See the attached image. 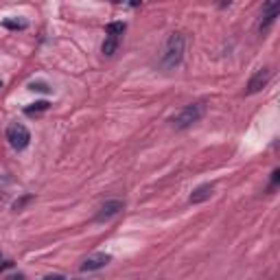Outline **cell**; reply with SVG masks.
Listing matches in <instances>:
<instances>
[{
	"instance_id": "1",
	"label": "cell",
	"mask_w": 280,
	"mask_h": 280,
	"mask_svg": "<svg viewBox=\"0 0 280 280\" xmlns=\"http://www.w3.org/2000/svg\"><path fill=\"white\" fill-rule=\"evenodd\" d=\"M184 57V35L182 33H173L169 38L162 53V68H175Z\"/></svg>"
},
{
	"instance_id": "4",
	"label": "cell",
	"mask_w": 280,
	"mask_h": 280,
	"mask_svg": "<svg viewBox=\"0 0 280 280\" xmlns=\"http://www.w3.org/2000/svg\"><path fill=\"white\" fill-rule=\"evenodd\" d=\"M271 79V68H260V70H256V73L252 75V79L247 81V86H245V94H256V92H260L263 88L269 83Z\"/></svg>"
},
{
	"instance_id": "10",
	"label": "cell",
	"mask_w": 280,
	"mask_h": 280,
	"mask_svg": "<svg viewBox=\"0 0 280 280\" xmlns=\"http://www.w3.org/2000/svg\"><path fill=\"white\" fill-rule=\"evenodd\" d=\"M116 49H118V38L116 35H107L105 38V42H103V55H107V57H112L116 53Z\"/></svg>"
},
{
	"instance_id": "9",
	"label": "cell",
	"mask_w": 280,
	"mask_h": 280,
	"mask_svg": "<svg viewBox=\"0 0 280 280\" xmlns=\"http://www.w3.org/2000/svg\"><path fill=\"white\" fill-rule=\"evenodd\" d=\"M3 27L5 29H11V31H25V29L29 27V22L27 20H20V18H5Z\"/></svg>"
},
{
	"instance_id": "11",
	"label": "cell",
	"mask_w": 280,
	"mask_h": 280,
	"mask_svg": "<svg viewBox=\"0 0 280 280\" xmlns=\"http://www.w3.org/2000/svg\"><path fill=\"white\" fill-rule=\"evenodd\" d=\"M46 110H49V101H38V103H31L29 107H25V114L35 116V114H40V112H46Z\"/></svg>"
},
{
	"instance_id": "6",
	"label": "cell",
	"mask_w": 280,
	"mask_h": 280,
	"mask_svg": "<svg viewBox=\"0 0 280 280\" xmlns=\"http://www.w3.org/2000/svg\"><path fill=\"white\" fill-rule=\"evenodd\" d=\"M123 208H125V204H123L121 199H110V201H105V204L99 208V212H97V221H107V219L116 217V214L121 212Z\"/></svg>"
},
{
	"instance_id": "12",
	"label": "cell",
	"mask_w": 280,
	"mask_h": 280,
	"mask_svg": "<svg viewBox=\"0 0 280 280\" xmlns=\"http://www.w3.org/2000/svg\"><path fill=\"white\" fill-rule=\"evenodd\" d=\"M105 31H107V35H123V31H125V22H110V25L105 27Z\"/></svg>"
},
{
	"instance_id": "17",
	"label": "cell",
	"mask_w": 280,
	"mask_h": 280,
	"mask_svg": "<svg viewBox=\"0 0 280 280\" xmlns=\"http://www.w3.org/2000/svg\"><path fill=\"white\" fill-rule=\"evenodd\" d=\"M112 3H123V0H112Z\"/></svg>"
},
{
	"instance_id": "16",
	"label": "cell",
	"mask_w": 280,
	"mask_h": 280,
	"mask_svg": "<svg viewBox=\"0 0 280 280\" xmlns=\"http://www.w3.org/2000/svg\"><path fill=\"white\" fill-rule=\"evenodd\" d=\"M140 3H142V0H132V7H138Z\"/></svg>"
},
{
	"instance_id": "8",
	"label": "cell",
	"mask_w": 280,
	"mask_h": 280,
	"mask_svg": "<svg viewBox=\"0 0 280 280\" xmlns=\"http://www.w3.org/2000/svg\"><path fill=\"white\" fill-rule=\"evenodd\" d=\"M212 193H214V186H212V184H201V186H197V188L193 190V193H190L188 201H190V204H201V201L210 199Z\"/></svg>"
},
{
	"instance_id": "15",
	"label": "cell",
	"mask_w": 280,
	"mask_h": 280,
	"mask_svg": "<svg viewBox=\"0 0 280 280\" xmlns=\"http://www.w3.org/2000/svg\"><path fill=\"white\" fill-rule=\"evenodd\" d=\"M278 180H280V171H273L271 173V186H276Z\"/></svg>"
},
{
	"instance_id": "3",
	"label": "cell",
	"mask_w": 280,
	"mask_h": 280,
	"mask_svg": "<svg viewBox=\"0 0 280 280\" xmlns=\"http://www.w3.org/2000/svg\"><path fill=\"white\" fill-rule=\"evenodd\" d=\"M7 140L16 151H25V149L29 147V142H31V134H29V129L25 127V125L14 123V125L7 127Z\"/></svg>"
},
{
	"instance_id": "14",
	"label": "cell",
	"mask_w": 280,
	"mask_h": 280,
	"mask_svg": "<svg viewBox=\"0 0 280 280\" xmlns=\"http://www.w3.org/2000/svg\"><path fill=\"white\" fill-rule=\"evenodd\" d=\"M31 199H33L31 195H27V197H22L20 201H16V204H14V210H22V208H25V206H27Z\"/></svg>"
},
{
	"instance_id": "13",
	"label": "cell",
	"mask_w": 280,
	"mask_h": 280,
	"mask_svg": "<svg viewBox=\"0 0 280 280\" xmlns=\"http://www.w3.org/2000/svg\"><path fill=\"white\" fill-rule=\"evenodd\" d=\"M29 88H31L33 92H35V90H38V92H51V88L46 86L44 81H33V83H31V86H29Z\"/></svg>"
},
{
	"instance_id": "18",
	"label": "cell",
	"mask_w": 280,
	"mask_h": 280,
	"mask_svg": "<svg viewBox=\"0 0 280 280\" xmlns=\"http://www.w3.org/2000/svg\"><path fill=\"white\" fill-rule=\"evenodd\" d=\"M0 258H3V254H0Z\"/></svg>"
},
{
	"instance_id": "7",
	"label": "cell",
	"mask_w": 280,
	"mask_h": 280,
	"mask_svg": "<svg viewBox=\"0 0 280 280\" xmlns=\"http://www.w3.org/2000/svg\"><path fill=\"white\" fill-rule=\"evenodd\" d=\"M280 0H267L265 7H263V22H260V31H265V29L271 27V22L278 18L280 14Z\"/></svg>"
},
{
	"instance_id": "5",
	"label": "cell",
	"mask_w": 280,
	"mask_h": 280,
	"mask_svg": "<svg viewBox=\"0 0 280 280\" xmlns=\"http://www.w3.org/2000/svg\"><path fill=\"white\" fill-rule=\"evenodd\" d=\"M107 263H112V256L103 254V252H97V254L88 256V258L81 263L79 269L81 271H97V269H101V267H105Z\"/></svg>"
},
{
	"instance_id": "2",
	"label": "cell",
	"mask_w": 280,
	"mask_h": 280,
	"mask_svg": "<svg viewBox=\"0 0 280 280\" xmlns=\"http://www.w3.org/2000/svg\"><path fill=\"white\" fill-rule=\"evenodd\" d=\"M204 114H206V105L204 103H190L173 118V127L175 129H188L190 125L199 123Z\"/></svg>"
}]
</instances>
